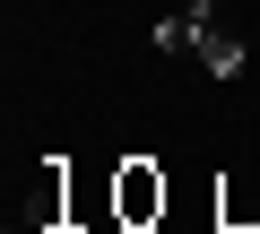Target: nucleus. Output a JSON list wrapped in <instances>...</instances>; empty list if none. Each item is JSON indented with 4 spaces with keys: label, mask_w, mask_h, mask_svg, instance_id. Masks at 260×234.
<instances>
[{
    "label": "nucleus",
    "mask_w": 260,
    "mask_h": 234,
    "mask_svg": "<svg viewBox=\"0 0 260 234\" xmlns=\"http://www.w3.org/2000/svg\"><path fill=\"white\" fill-rule=\"evenodd\" d=\"M191 52L208 61V78H243V70H251V52H243V35H234V26H217V18H208V26L191 18Z\"/></svg>",
    "instance_id": "obj_1"
},
{
    "label": "nucleus",
    "mask_w": 260,
    "mask_h": 234,
    "mask_svg": "<svg viewBox=\"0 0 260 234\" xmlns=\"http://www.w3.org/2000/svg\"><path fill=\"white\" fill-rule=\"evenodd\" d=\"M148 217H165V182L148 156H130L121 165V225H148Z\"/></svg>",
    "instance_id": "obj_2"
},
{
    "label": "nucleus",
    "mask_w": 260,
    "mask_h": 234,
    "mask_svg": "<svg viewBox=\"0 0 260 234\" xmlns=\"http://www.w3.org/2000/svg\"><path fill=\"white\" fill-rule=\"evenodd\" d=\"M217 217H225V234H260V182H234L217 199Z\"/></svg>",
    "instance_id": "obj_3"
},
{
    "label": "nucleus",
    "mask_w": 260,
    "mask_h": 234,
    "mask_svg": "<svg viewBox=\"0 0 260 234\" xmlns=\"http://www.w3.org/2000/svg\"><path fill=\"white\" fill-rule=\"evenodd\" d=\"M156 52H165V61L191 52V18H156Z\"/></svg>",
    "instance_id": "obj_4"
},
{
    "label": "nucleus",
    "mask_w": 260,
    "mask_h": 234,
    "mask_svg": "<svg viewBox=\"0 0 260 234\" xmlns=\"http://www.w3.org/2000/svg\"><path fill=\"white\" fill-rule=\"evenodd\" d=\"M182 18H200V26H208V18H225V0H182Z\"/></svg>",
    "instance_id": "obj_5"
}]
</instances>
